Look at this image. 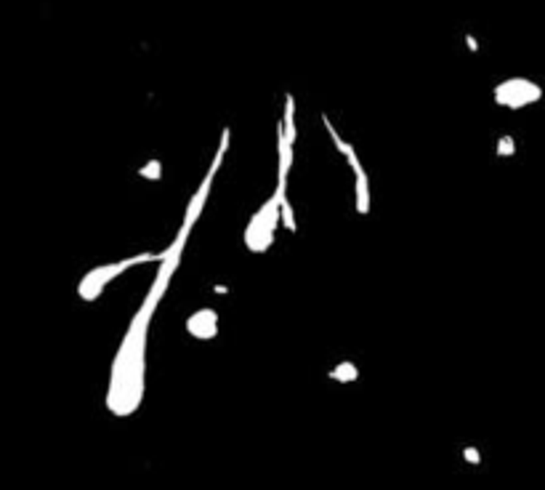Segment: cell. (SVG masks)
<instances>
[{"label": "cell", "mask_w": 545, "mask_h": 490, "mask_svg": "<svg viewBox=\"0 0 545 490\" xmlns=\"http://www.w3.org/2000/svg\"><path fill=\"white\" fill-rule=\"evenodd\" d=\"M162 256L165 253H138V256L123 259V261H109V264H101V267L88 269L86 275L80 277V283H77V296L83 301H96L101 296V290L107 288L114 277H120L123 272H128L131 267L147 264V261H162Z\"/></svg>", "instance_id": "3957f363"}, {"label": "cell", "mask_w": 545, "mask_h": 490, "mask_svg": "<svg viewBox=\"0 0 545 490\" xmlns=\"http://www.w3.org/2000/svg\"><path fill=\"white\" fill-rule=\"evenodd\" d=\"M351 171H354V205H356V213L367 216L370 213V178H367V171H365L362 163H354Z\"/></svg>", "instance_id": "ba28073f"}, {"label": "cell", "mask_w": 545, "mask_h": 490, "mask_svg": "<svg viewBox=\"0 0 545 490\" xmlns=\"http://www.w3.org/2000/svg\"><path fill=\"white\" fill-rule=\"evenodd\" d=\"M508 152L513 155V139H508V136H505V139L500 141V155H508Z\"/></svg>", "instance_id": "7c38bea8"}, {"label": "cell", "mask_w": 545, "mask_h": 490, "mask_svg": "<svg viewBox=\"0 0 545 490\" xmlns=\"http://www.w3.org/2000/svg\"><path fill=\"white\" fill-rule=\"evenodd\" d=\"M330 379L341 381V384H349V381L359 379V371L354 368V362H341V365H335V368L330 371Z\"/></svg>", "instance_id": "9c48e42d"}, {"label": "cell", "mask_w": 545, "mask_h": 490, "mask_svg": "<svg viewBox=\"0 0 545 490\" xmlns=\"http://www.w3.org/2000/svg\"><path fill=\"white\" fill-rule=\"evenodd\" d=\"M284 192L287 187H277L274 195L253 213V219L245 226V248L250 253H266L274 243V235L282 224V200L287 198Z\"/></svg>", "instance_id": "7a4b0ae2"}, {"label": "cell", "mask_w": 545, "mask_h": 490, "mask_svg": "<svg viewBox=\"0 0 545 490\" xmlns=\"http://www.w3.org/2000/svg\"><path fill=\"white\" fill-rule=\"evenodd\" d=\"M293 147H295V102L287 93L282 123L277 126V187H287L290 165H293Z\"/></svg>", "instance_id": "5b68a950"}, {"label": "cell", "mask_w": 545, "mask_h": 490, "mask_svg": "<svg viewBox=\"0 0 545 490\" xmlns=\"http://www.w3.org/2000/svg\"><path fill=\"white\" fill-rule=\"evenodd\" d=\"M186 334L199 341H213L218 336V312L210 307H202L186 317Z\"/></svg>", "instance_id": "52a82bcc"}, {"label": "cell", "mask_w": 545, "mask_h": 490, "mask_svg": "<svg viewBox=\"0 0 545 490\" xmlns=\"http://www.w3.org/2000/svg\"><path fill=\"white\" fill-rule=\"evenodd\" d=\"M495 102L500 107H508V110H524L535 102H540L543 96V89L535 83V80H526V78H511V80H502L495 86L492 91Z\"/></svg>", "instance_id": "8992f818"}, {"label": "cell", "mask_w": 545, "mask_h": 490, "mask_svg": "<svg viewBox=\"0 0 545 490\" xmlns=\"http://www.w3.org/2000/svg\"><path fill=\"white\" fill-rule=\"evenodd\" d=\"M138 176L149 178V181H160V178H162V163H160V160H149V163H144V165L138 168Z\"/></svg>", "instance_id": "30bf717a"}, {"label": "cell", "mask_w": 545, "mask_h": 490, "mask_svg": "<svg viewBox=\"0 0 545 490\" xmlns=\"http://www.w3.org/2000/svg\"><path fill=\"white\" fill-rule=\"evenodd\" d=\"M282 224L290 232H295V219H293V211H290V205H287V198L282 200Z\"/></svg>", "instance_id": "8fae6325"}, {"label": "cell", "mask_w": 545, "mask_h": 490, "mask_svg": "<svg viewBox=\"0 0 545 490\" xmlns=\"http://www.w3.org/2000/svg\"><path fill=\"white\" fill-rule=\"evenodd\" d=\"M226 150H229V131H223V134H221V144H218V150H216V157H213V163H210V168H208L205 178L199 181V187L195 189V195H192V198H189V202H186L184 222H181V226H178L181 232L192 235L195 224L199 222V216H202V208H205V202H208V198H210V189H213V181H216V174H218V168H221V163H223Z\"/></svg>", "instance_id": "277c9868"}, {"label": "cell", "mask_w": 545, "mask_h": 490, "mask_svg": "<svg viewBox=\"0 0 545 490\" xmlns=\"http://www.w3.org/2000/svg\"><path fill=\"white\" fill-rule=\"evenodd\" d=\"M154 312L141 304V310L133 314L128 331L123 336L112 371H109L107 386V410L117 419L133 416L144 397V371H147V334Z\"/></svg>", "instance_id": "6da1fadb"}]
</instances>
